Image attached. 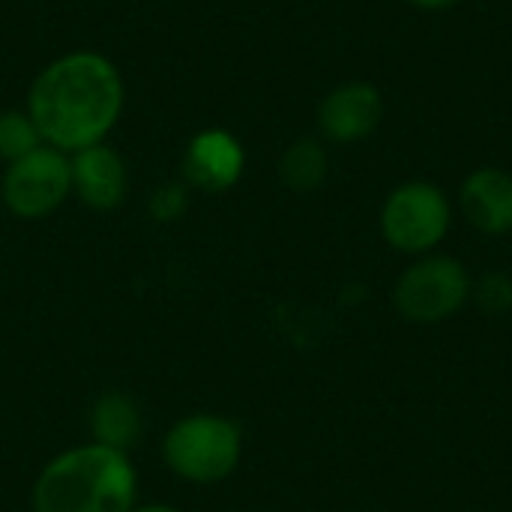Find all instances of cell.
<instances>
[{"mask_svg":"<svg viewBox=\"0 0 512 512\" xmlns=\"http://www.w3.org/2000/svg\"><path fill=\"white\" fill-rule=\"evenodd\" d=\"M42 144L45 141L36 129L33 117L27 114V108H3L0 111V162L3 165L33 153Z\"/></svg>","mask_w":512,"mask_h":512,"instance_id":"cell-13","label":"cell"},{"mask_svg":"<svg viewBox=\"0 0 512 512\" xmlns=\"http://www.w3.org/2000/svg\"><path fill=\"white\" fill-rule=\"evenodd\" d=\"M87 429H90V441L120 450V453H129L144 432V417H141L138 402L129 393L108 390L90 405Z\"/></svg>","mask_w":512,"mask_h":512,"instance_id":"cell-11","label":"cell"},{"mask_svg":"<svg viewBox=\"0 0 512 512\" xmlns=\"http://www.w3.org/2000/svg\"><path fill=\"white\" fill-rule=\"evenodd\" d=\"M471 300L486 315H504L512 309V276L504 270H492L471 285Z\"/></svg>","mask_w":512,"mask_h":512,"instance_id":"cell-15","label":"cell"},{"mask_svg":"<svg viewBox=\"0 0 512 512\" xmlns=\"http://www.w3.org/2000/svg\"><path fill=\"white\" fill-rule=\"evenodd\" d=\"M72 159V195L93 213L117 210L129 195V168L108 141L84 147Z\"/></svg>","mask_w":512,"mask_h":512,"instance_id":"cell-9","label":"cell"},{"mask_svg":"<svg viewBox=\"0 0 512 512\" xmlns=\"http://www.w3.org/2000/svg\"><path fill=\"white\" fill-rule=\"evenodd\" d=\"M453 225V204L432 180H408L396 186L381 207V234L402 255H432Z\"/></svg>","mask_w":512,"mask_h":512,"instance_id":"cell-4","label":"cell"},{"mask_svg":"<svg viewBox=\"0 0 512 512\" xmlns=\"http://www.w3.org/2000/svg\"><path fill=\"white\" fill-rule=\"evenodd\" d=\"M30 504L33 512H132L138 507V474L129 453L87 441L39 471Z\"/></svg>","mask_w":512,"mask_h":512,"instance_id":"cell-2","label":"cell"},{"mask_svg":"<svg viewBox=\"0 0 512 512\" xmlns=\"http://www.w3.org/2000/svg\"><path fill=\"white\" fill-rule=\"evenodd\" d=\"M243 171H246V150L240 138L219 126L195 132L180 159V180L189 189L207 195L234 189Z\"/></svg>","mask_w":512,"mask_h":512,"instance_id":"cell-8","label":"cell"},{"mask_svg":"<svg viewBox=\"0 0 512 512\" xmlns=\"http://www.w3.org/2000/svg\"><path fill=\"white\" fill-rule=\"evenodd\" d=\"M405 3L420 9V12H447V9L459 6L462 0H405Z\"/></svg>","mask_w":512,"mask_h":512,"instance_id":"cell-16","label":"cell"},{"mask_svg":"<svg viewBox=\"0 0 512 512\" xmlns=\"http://www.w3.org/2000/svg\"><path fill=\"white\" fill-rule=\"evenodd\" d=\"M189 198H192V189H189L183 180H165V183H159V186L150 192V198H147V213H150L153 222L171 225V222H177V219L186 216Z\"/></svg>","mask_w":512,"mask_h":512,"instance_id":"cell-14","label":"cell"},{"mask_svg":"<svg viewBox=\"0 0 512 512\" xmlns=\"http://www.w3.org/2000/svg\"><path fill=\"white\" fill-rule=\"evenodd\" d=\"M42 141L63 153L108 141L126 108L120 66L93 48H75L36 72L24 102Z\"/></svg>","mask_w":512,"mask_h":512,"instance_id":"cell-1","label":"cell"},{"mask_svg":"<svg viewBox=\"0 0 512 512\" xmlns=\"http://www.w3.org/2000/svg\"><path fill=\"white\" fill-rule=\"evenodd\" d=\"M471 276L450 255H420L396 282L393 303L411 324H441L471 300Z\"/></svg>","mask_w":512,"mask_h":512,"instance_id":"cell-5","label":"cell"},{"mask_svg":"<svg viewBox=\"0 0 512 512\" xmlns=\"http://www.w3.org/2000/svg\"><path fill=\"white\" fill-rule=\"evenodd\" d=\"M384 96L372 81H342L318 105V132L330 144H360L378 132Z\"/></svg>","mask_w":512,"mask_h":512,"instance_id":"cell-7","label":"cell"},{"mask_svg":"<svg viewBox=\"0 0 512 512\" xmlns=\"http://www.w3.org/2000/svg\"><path fill=\"white\" fill-rule=\"evenodd\" d=\"M72 195V159L57 147H36L33 153L3 165L0 198L3 207L24 222L48 219Z\"/></svg>","mask_w":512,"mask_h":512,"instance_id":"cell-6","label":"cell"},{"mask_svg":"<svg viewBox=\"0 0 512 512\" xmlns=\"http://www.w3.org/2000/svg\"><path fill=\"white\" fill-rule=\"evenodd\" d=\"M243 459V432L222 414H186L162 438V462L192 486H216L228 480Z\"/></svg>","mask_w":512,"mask_h":512,"instance_id":"cell-3","label":"cell"},{"mask_svg":"<svg viewBox=\"0 0 512 512\" xmlns=\"http://www.w3.org/2000/svg\"><path fill=\"white\" fill-rule=\"evenodd\" d=\"M459 207L468 225L486 237L512 231V174L495 165L474 168L459 186Z\"/></svg>","mask_w":512,"mask_h":512,"instance_id":"cell-10","label":"cell"},{"mask_svg":"<svg viewBox=\"0 0 512 512\" xmlns=\"http://www.w3.org/2000/svg\"><path fill=\"white\" fill-rule=\"evenodd\" d=\"M132 512H183L180 507H171V504H138Z\"/></svg>","mask_w":512,"mask_h":512,"instance_id":"cell-17","label":"cell"},{"mask_svg":"<svg viewBox=\"0 0 512 512\" xmlns=\"http://www.w3.org/2000/svg\"><path fill=\"white\" fill-rule=\"evenodd\" d=\"M276 174H279V183L291 192L306 195V192L321 189L330 174V153L324 141L321 138L291 141L276 162Z\"/></svg>","mask_w":512,"mask_h":512,"instance_id":"cell-12","label":"cell"}]
</instances>
